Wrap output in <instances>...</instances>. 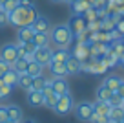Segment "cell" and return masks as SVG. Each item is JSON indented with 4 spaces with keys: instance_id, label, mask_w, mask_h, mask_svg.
I'll return each instance as SVG.
<instances>
[{
    "instance_id": "cell-1",
    "label": "cell",
    "mask_w": 124,
    "mask_h": 123,
    "mask_svg": "<svg viewBox=\"0 0 124 123\" xmlns=\"http://www.w3.org/2000/svg\"><path fill=\"white\" fill-rule=\"evenodd\" d=\"M39 15L35 9V6H18L16 9H13L9 13V24L16 28H22V26H31L35 17Z\"/></svg>"
},
{
    "instance_id": "cell-2",
    "label": "cell",
    "mask_w": 124,
    "mask_h": 123,
    "mask_svg": "<svg viewBox=\"0 0 124 123\" xmlns=\"http://www.w3.org/2000/svg\"><path fill=\"white\" fill-rule=\"evenodd\" d=\"M49 39L53 41V44L57 48H70V44L73 42V35H71L68 24H58V26H51Z\"/></svg>"
},
{
    "instance_id": "cell-3",
    "label": "cell",
    "mask_w": 124,
    "mask_h": 123,
    "mask_svg": "<svg viewBox=\"0 0 124 123\" xmlns=\"http://www.w3.org/2000/svg\"><path fill=\"white\" fill-rule=\"evenodd\" d=\"M73 107H75V103H73L71 94H64V96H58V101H57L53 110H55V114H58V116H66V114H70V112L73 110Z\"/></svg>"
},
{
    "instance_id": "cell-4",
    "label": "cell",
    "mask_w": 124,
    "mask_h": 123,
    "mask_svg": "<svg viewBox=\"0 0 124 123\" xmlns=\"http://www.w3.org/2000/svg\"><path fill=\"white\" fill-rule=\"evenodd\" d=\"M75 110V116H77V119H80V121L88 123L91 121V116H93V103H89V101H80V103H77L73 107Z\"/></svg>"
},
{
    "instance_id": "cell-5",
    "label": "cell",
    "mask_w": 124,
    "mask_h": 123,
    "mask_svg": "<svg viewBox=\"0 0 124 123\" xmlns=\"http://www.w3.org/2000/svg\"><path fill=\"white\" fill-rule=\"evenodd\" d=\"M86 26H88V22H86V19L82 15H71V19H70V22H68V28H70V31H71V35H73L75 39L78 37L80 33H84L86 31Z\"/></svg>"
},
{
    "instance_id": "cell-6",
    "label": "cell",
    "mask_w": 124,
    "mask_h": 123,
    "mask_svg": "<svg viewBox=\"0 0 124 123\" xmlns=\"http://www.w3.org/2000/svg\"><path fill=\"white\" fill-rule=\"evenodd\" d=\"M16 57H18V53H16L15 42H6V44H2V48H0V59H2V61H6L9 66H11L13 62L16 61Z\"/></svg>"
},
{
    "instance_id": "cell-7",
    "label": "cell",
    "mask_w": 124,
    "mask_h": 123,
    "mask_svg": "<svg viewBox=\"0 0 124 123\" xmlns=\"http://www.w3.org/2000/svg\"><path fill=\"white\" fill-rule=\"evenodd\" d=\"M51 55H53V50L49 46H42V48H37L35 53H33V61H37L39 64L47 66L51 62Z\"/></svg>"
},
{
    "instance_id": "cell-8",
    "label": "cell",
    "mask_w": 124,
    "mask_h": 123,
    "mask_svg": "<svg viewBox=\"0 0 124 123\" xmlns=\"http://www.w3.org/2000/svg\"><path fill=\"white\" fill-rule=\"evenodd\" d=\"M49 86L53 88V92L57 96H64V94H70V83H68L66 77H53L49 81Z\"/></svg>"
},
{
    "instance_id": "cell-9",
    "label": "cell",
    "mask_w": 124,
    "mask_h": 123,
    "mask_svg": "<svg viewBox=\"0 0 124 123\" xmlns=\"http://www.w3.org/2000/svg\"><path fill=\"white\" fill-rule=\"evenodd\" d=\"M31 28H33L35 33H49V31H51V22H49L47 17L37 15L35 20H33V24H31Z\"/></svg>"
},
{
    "instance_id": "cell-10",
    "label": "cell",
    "mask_w": 124,
    "mask_h": 123,
    "mask_svg": "<svg viewBox=\"0 0 124 123\" xmlns=\"http://www.w3.org/2000/svg\"><path fill=\"white\" fill-rule=\"evenodd\" d=\"M71 55H73V57H77L80 62L86 61V59H89V44H88V42H80V41H77L75 48L71 50Z\"/></svg>"
},
{
    "instance_id": "cell-11",
    "label": "cell",
    "mask_w": 124,
    "mask_h": 123,
    "mask_svg": "<svg viewBox=\"0 0 124 123\" xmlns=\"http://www.w3.org/2000/svg\"><path fill=\"white\" fill-rule=\"evenodd\" d=\"M42 97H44V107H47V108H51V110H53L55 105H57V101H58V96L53 92V88H51L49 85L42 90Z\"/></svg>"
},
{
    "instance_id": "cell-12",
    "label": "cell",
    "mask_w": 124,
    "mask_h": 123,
    "mask_svg": "<svg viewBox=\"0 0 124 123\" xmlns=\"http://www.w3.org/2000/svg\"><path fill=\"white\" fill-rule=\"evenodd\" d=\"M33 37H35V31L31 26L16 28V42H27V41H33Z\"/></svg>"
},
{
    "instance_id": "cell-13",
    "label": "cell",
    "mask_w": 124,
    "mask_h": 123,
    "mask_svg": "<svg viewBox=\"0 0 124 123\" xmlns=\"http://www.w3.org/2000/svg\"><path fill=\"white\" fill-rule=\"evenodd\" d=\"M27 105H29V107H33V108L44 107L42 92H39V90H27Z\"/></svg>"
},
{
    "instance_id": "cell-14",
    "label": "cell",
    "mask_w": 124,
    "mask_h": 123,
    "mask_svg": "<svg viewBox=\"0 0 124 123\" xmlns=\"http://www.w3.org/2000/svg\"><path fill=\"white\" fill-rule=\"evenodd\" d=\"M64 64H66L68 75H77V73L80 72V61H78L77 57H73V55H70V57H68V61L64 62Z\"/></svg>"
},
{
    "instance_id": "cell-15",
    "label": "cell",
    "mask_w": 124,
    "mask_h": 123,
    "mask_svg": "<svg viewBox=\"0 0 124 123\" xmlns=\"http://www.w3.org/2000/svg\"><path fill=\"white\" fill-rule=\"evenodd\" d=\"M109 108H111V105L108 101H99L97 99L93 103V116H108Z\"/></svg>"
},
{
    "instance_id": "cell-16",
    "label": "cell",
    "mask_w": 124,
    "mask_h": 123,
    "mask_svg": "<svg viewBox=\"0 0 124 123\" xmlns=\"http://www.w3.org/2000/svg\"><path fill=\"white\" fill-rule=\"evenodd\" d=\"M47 66H49V72H51V75H53V77H66V75H68L66 64H64V62H55V61H51Z\"/></svg>"
},
{
    "instance_id": "cell-17",
    "label": "cell",
    "mask_w": 124,
    "mask_h": 123,
    "mask_svg": "<svg viewBox=\"0 0 124 123\" xmlns=\"http://www.w3.org/2000/svg\"><path fill=\"white\" fill-rule=\"evenodd\" d=\"M33 59V55H26V57H16V61L11 64V68L15 70L16 73H24L26 72V68H27V62Z\"/></svg>"
},
{
    "instance_id": "cell-18",
    "label": "cell",
    "mask_w": 124,
    "mask_h": 123,
    "mask_svg": "<svg viewBox=\"0 0 124 123\" xmlns=\"http://www.w3.org/2000/svg\"><path fill=\"white\" fill-rule=\"evenodd\" d=\"M70 55H71V51L68 50V48H57V50H53L51 61H55V62H66Z\"/></svg>"
},
{
    "instance_id": "cell-19",
    "label": "cell",
    "mask_w": 124,
    "mask_h": 123,
    "mask_svg": "<svg viewBox=\"0 0 124 123\" xmlns=\"http://www.w3.org/2000/svg\"><path fill=\"white\" fill-rule=\"evenodd\" d=\"M42 70H44L42 64H39L37 61H33V59H31V61L27 62L26 73H27V75H31V77H39V75H42Z\"/></svg>"
},
{
    "instance_id": "cell-20",
    "label": "cell",
    "mask_w": 124,
    "mask_h": 123,
    "mask_svg": "<svg viewBox=\"0 0 124 123\" xmlns=\"http://www.w3.org/2000/svg\"><path fill=\"white\" fill-rule=\"evenodd\" d=\"M6 112H8V119L22 121V110H20L18 105H8V107H6Z\"/></svg>"
},
{
    "instance_id": "cell-21",
    "label": "cell",
    "mask_w": 124,
    "mask_h": 123,
    "mask_svg": "<svg viewBox=\"0 0 124 123\" xmlns=\"http://www.w3.org/2000/svg\"><path fill=\"white\" fill-rule=\"evenodd\" d=\"M49 81H51V79H46L44 75L33 77V81H31V90H39V92H42V90L49 85Z\"/></svg>"
},
{
    "instance_id": "cell-22",
    "label": "cell",
    "mask_w": 124,
    "mask_h": 123,
    "mask_svg": "<svg viewBox=\"0 0 124 123\" xmlns=\"http://www.w3.org/2000/svg\"><path fill=\"white\" fill-rule=\"evenodd\" d=\"M2 79H4V83L8 86H11V88H13V86H16V83H18V73H16L13 68H9L8 72L2 75Z\"/></svg>"
},
{
    "instance_id": "cell-23",
    "label": "cell",
    "mask_w": 124,
    "mask_h": 123,
    "mask_svg": "<svg viewBox=\"0 0 124 123\" xmlns=\"http://www.w3.org/2000/svg\"><path fill=\"white\" fill-rule=\"evenodd\" d=\"M33 42H35V46H37V48L49 46V42H51L49 33H35V37H33Z\"/></svg>"
},
{
    "instance_id": "cell-24",
    "label": "cell",
    "mask_w": 124,
    "mask_h": 123,
    "mask_svg": "<svg viewBox=\"0 0 124 123\" xmlns=\"http://www.w3.org/2000/svg\"><path fill=\"white\" fill-rule=\"evenodd\" d=\"M120 81H122V79H120L119 75H108V77L104 79V83H102V85L108 86L111 92H117V88H119V85H120Z\"/></svg>"
},
{
    "instance_id": "cell-25",
    "label": "cell",
    "mask_w": 124,
    "mask_h": 123,
    "mask_svg": "<svg viewBox=\"0 0 124 123\" xmlns=\"http://www.w3.org/2000/svg\"><path fill=\"white\" fill-rule=\"evenodd\" d=\"M31 81H33V77L31 75H27L26 72L24 73H18V83H16V86H20L22 90H31Z\"/></svg>"
},
{
    "instance_id": "cell-26",
    "label": "cell",
    "mask_w": 124,
    "mask_h": 123,
    "mask_svg": "<svg viewBox=\"0 0 124 123\" xmlns=\"http://www.w3.org/2000/svg\"><path fill=\"white\" fill-rule=\"evenodd\" d=\"M91 6L86 2V0H75L73 4H71V11L75 13V15H82V13L86 11V9H89Z\"/></svg>"
},
{
    "instance_id": "cell-27",
    "label": "cell",
    "mask_w": 124,
    "mask_h": 123,
    "mask_svg": "<svg viewBox=\"0 0 124 123\" xmlns=\"http://www.w3.org/2000/svg\"><path fill=\"white\" fill-rule=\"evenodd\" d=\"M101 59H102V61H104V64L108 66V68H113V66H115L117 62H119V57H117L115 53H111V51H109V50L106 51V53L102 55Z\"/></svg>"
},
{
    "instance_id": "cell-28",
    "label": "cell",
    "mask_w": 124,
    "mask_h": 123,
    "mask_svg": "<svg viewBox=\"0 0 124 123\" xmlns=\"http://www.w3.org/2000/svg\"><path fill=\"white\" fill-rule=\"evenodd\" d=\"M108 118L111 119V121H120V119L124 118V108L122 107H111L109 108Z\"/></svg>"
},
{
    "instance_id": "cell-29",
    "label": "cell",
    "mask_w": 124,
    "mask_h": 123,
    "mask_svg": "<svg viewBox=\"0 0 124 123\" xmlns=\"http://www.w3.org/2000/svg\"><path fill=\"white\" fill-rule=\"evenodd\" d=\"M111 94H113V92L108 88V86L101 85V86L97 88V99H99V101H108L109 97H111Z\"/></svg>"
},
{
    "instance_id": "cell-30",
    "label": "cell",
    "mask_w": 124,
    "mask_h": 123,
    "mask_svg": "<svg viewBox=\"0 0 124 123\" xmlns=\"http://www.w3.org/2000/svg\"><path fill=\"white\" fill-rule=\"evenodd\" d=\"M0 8L4 9L6 13H11L13 9H16V8H18V0H6V2H4L2 6H0Z\"/></svg>"
},
{
    "instance_id": "cell-31",
    "label": "cell",
    "mask_w": 124,
    "mask_h": 123,
    "mask_svg": "<svg viewBox=\"0 0 124 123\" xmlns=\"http://www.w3.org/2000/svg\"><path fill=\"white\" fill-rule=\"evenodd\" d=\"M82 17L86 19V22H93V20H97V9L91 6L89 9H86V11L82 13Z\"/></svg>"
},
{
    "instance_id": "cell-32",
    "label": "cell",
    "mask_w": 124,
    "mask_h": 123,
    "mask_svg": "<svg viewBox=\"0 0 124 123\" xmlns=\"http://www.w3.org/2000/svg\"><path fill=\"white\" fill-rule=\"evenodd\" d=\"M122 101H124V99L119 96V94H117V92H113V94H111V97L108 99V103L111 105V107H122Z\"/></svg>"
},
{
    "instance_id": "cell-33",
    "label": "cell",
    "mask_w": 124,
    "mask_h": 123,
    "mask_svg": "<svg viewBox=\"0 0 124 123\" xmlns=\"http://www.w3.org/2000/svg\"><path fill=\"white\" fill-rule=\"evenodd\" d=\"M9 24V13H6L4 9L0 8V28H4Z\"/></svg>"
},
{
    "instance_id": "cell-34",
    "label": "cell",
    "mask_w": 124,
    "mask_h": 123,
    "mask_svg": "<svg viewBox=\"0 0 124 123\" xmlns=\"http://www.w3.org/2000/svg\"><path fill=\"white\" fill-rule=\"evenodd\" d=\"M24 48H26V53H27V55H33V53H35V50H37V46H35V42H33V41L24 42Z\"/></svg>"
},
{
    "instance_id": "cell-35",
    "label": "cell",
    "mask_w": 124,
    "mask_h": 123,
    "mask_svg": "<svg viewBox=\"0 0 124 123\" xmlns=\"http://www.w3.org/2000/svg\"><path fill=\"white\" fill-rule=\"evenodd\" d=\"M11 86H8V85H2L0 86V99H4V97H8L9 94H11Z\"/></svg>"
},
{
    "instance_id": "cell-36",
    "label": "cell",
    "mask_w": 124,
    "mask_h": 123,
    "mask_svg": "<svg viewBox=\"0 0 124 123\" xmlns=\"http://www.w3.org/2000/svg\"><path fill=\"white\" fill-rule=\"evenodd\" d=\"M115 30L119 31V35H124V15H120V19L117 20V24H115Z\"/></svg>"
},
{
    "instance_id": "cell-37",
    "label": "cell",
    "mask_w": 124,
    "mask_h": 123,
    "mask_svg": "<svg viewBox=\"0 0 124 123\" xmlns=\"http://www.w3.org/2000/svg\"><path fill=\"white\" fill-rule=\"evenodd\" d=\"M9 68H11V66H9V64H8V62H6V61H2V59H0V77L4 75V73L8 72Z\"/></svg>"
},
{
    "instance_id": "cell-38",
    "label": "cell",
    "mask_w": 124,
    "mask_h": 123,
    "mask_svg": "<svg viewBox=\"0 0 124 123\" xmlns=\"http://www.w3.org/2000/svg\"><path fill=\"white\" fill-rule=\"evenodd\" d=\"M8 121V112H6V107L0 105V123H6Z\"/></svg>"
},
{
    "instance_id": "cell-39",
    "label": "cell",
    "mask_w": 124,
    "mask_h": 123,
    "mask_svg": "<svg viewBox=\"0 0 124 123\" xmlns=\"http://www.w3.org/2000/svg\"><path fill=\"white\" fill-rule=\"evenodd\" d=\"M117 94H119L120 97L124 99V81H120V85H119V88H117Z\"/></svg>"
},
{
    "instance_id": "cell-40",
    "label": "cell",
    "mask_w": 124,
    "mask_h": 123,
    "mask_svg": "<svg viewBox=\"0 0 124 123\" xmlns=\"http://www.w3.org/2000/svg\"><path fill=\"white\" fill-rule=\"evenodd\" d=\"M18 6H35L33 0H18Z\"/></svg>"
},
{
    "instance_id": "cell-41",
    "label": "cell",
    "mask_w": 124,
    "mask_h": 123,
    "mask_svg": "<svg viewBox=\"0 0 124 123\" xmlns=\"http://www.w3.org/2000/svg\"><path fill=\"white\" fill-rule=\"evenodd\" d=\"M20 123H39L37 119H33V118H26V119H22Z\"/></svg>"
},
{
    "instance_id": "cell-42",
    "label": "cell",
    "mask_w": 124,
    "mask_h": 123,
    "mask_svg": "<svg viewBox=\"0 0 124 123\" xmlns=\"http://www.w3.org/2000/svg\"><path fill=\"white\" fill-rule=\"evenodd\" d=\"M49 2H53V4H64V0H49Z\"/></svg>"
},
{
    "instance_id": "cell-43",
    "label": "cell",
    "mask_w": 124,
    "mask_h": 123,
    "mask_svg": "<svg viewBox=\"0 0 124 123\" xmlns=\"http://www.w3.org/2000/svg\"><path fill=\"white\" fill-rule=\"evenodd\" d=\"M86 2H88L89 6H95V2H97V0H86Z\"/></svg>"
},
{
    "instance_id": "cell-44",
    "label": "cell",
    "mask_w": 124,
    "mask_h": 123,
    "mask_svg": "<svg viewBox=\"0 0 124 123\" xmlns=\"http://www.w3.org/2000/svg\"><path fill=\"white\" fill-rule=\"evenodd\" d=\"M73 2H75V0H64V4H68V6H71Z\"/></svg>"
},
{
    "instance_id": "cell-45",
    "label": "cell",
    "mask_w": 124,
    "mask_h": 123,
    "mask_svg": "<svg viewBox=\"0 0 124 123\" xmlns=\"http://www.w3.org/2000/svg\"><path fill=\"white\" fill-rule=\"evenodd\" d=\"M119 62H120V64H124V55H120V57H119Z\"/></svg>"
},
{
    "instance_id": "cell-46",
    "label": "cell",
    "mask_w": 124,
    "mask_h": 123,
    "mask_svg": "<svg viewBox=\"0 0 124 123\" xmlns=\"http://www.w3.org/2000/svg\"><path fill=\"white\" fill-rule=\"evenodd\" d=\"M6 123H20V121H13V119H8Z\"/></svg>"
},
{
    "instance_id": "cell-47",
    "label": "cell",
    "mask_w": 124,
    "mask_h": 123,
    "mask_svg": "<svg viewBox=\"0 0 124 123\" xmlns=\"http://www.w3.org/2000/svg\"><path fill=\"white\" fill-rule=\"evenodd\" d=\"M2 85H6V83H4V79H2V77H0V86H2Z\"/></svg>"
},
{
    "instance_id": "cell-48",
    "label": "cell",
    "mask_w": 124,
    "mask_h": 123,
    "mask_svg": "<svg viewBox=\"0 0 124 123\" xmlns=\"http://www.w3.org/2000/svg\"><path fill=\"white\" fill-rule=\"evenodd\" d=\"M120 41H122V44H124V35H120Z\"/></svg>"
},
{
    "instance_id": "cell-49",
    "label": "cell",
    "mask_w": 124,
    "mask_h": 123,
    "mask_svg": "<svg viewBox=\"0 0 124 123\" xmlns=\"http://www.w3.org/2000/svg\"><path fill=\"white\" fill-rule=\"evenodd\" d=\"M4 2H6V0H0V6H2V4H4Z\"/></svg>"
},
{
    "instance_id": "cell-50",
    "label": "cell",
    "mask_w": 124,
    "mask_h": 123,
    "mask_svg": "<svg viewBox=\"0 0 124 123\" xmlns=\"http://www.w3.org/2000/svg\"><path fill=\"white\" fill-rule=\"evenodd\" d=\"M120 121H122V123H124V118H122V119H120Z\"/></svg>"
},
{
    "instance_id": "cell-51",
    "label": "cell",
    "mask_w": 124,
    "mask_h": 123,
    "mask_svg": "<svg viewBox=\"0 0 124 123\" xmlns=\"http://www.w3.org/2000/svg\"><path fill=\"white\" fill-rule=\"evenodd\" d=\"M115 123H122V121H115Z\"/></svg>"
},
{
    "instance_id": "cell-52",
    "label": "cell",
    "mask_w": 124,
    "mask_h": 123,
    "mask_svg": "<svg viewBox=\"0 0 124 123\" xmlns=\"http://www.w3.org/2000/svg\"><path fill=\"white\" fill-rule=\"evenodd\" d=\"M122 108H124V101H122Z\"/></svg>"
}]
</instances>
